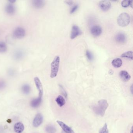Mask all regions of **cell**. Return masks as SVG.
Segmentation results:
<instances>
[{
	"mask_svg": "<svg viewBox=\"0 0 133 133\" xmlns=\"http://www.w3.org/2000/svg\"><path fill=\"white\" fill-rule=\"evenodd\" d=\"M133 52L130 51L127 52H124L121 55V57L124 58H128L130 59H133Z\"/></svg>",
	"mask_w": 133,
	"mask_h": 133,
	"instance_id": "22",
	"label": "cell"
},
{
	"mask_svg": "<svg viewBox=\"0 0 133 133\" xmlns=\"http://www.w3.org/2000/svg\"><path fill=\"white\" fill-rule=\"evenodd\" d=\"M115 39L117 42L119 43H124L127 40L126 36L122 33H119L116 35Z\"/></svg>",
	"mask_w": 133,
	"mask_h": 133,
	"instance_id": "13",
	"label": "cell"
},
{
	"mask_svg": "<svg viewBox=\"0 0 133 133\" xmlns=\"http://www.w3.org/2000/svg\"><path fill=\"white\" fill-rule=\"evenodd\" d=\"M56 101L60 107H62L66 104V100L64 97L61 95H59L56 98Z\"/></svg>",
	"mask_w": 133,
	"mask_h": 133,
	"instance_id": "17",
	"label": "cell"
},
{
	"mask_svg": "<svg viewBox=\"0 0 133 133\" xmlns=\"http://www.w3.org/2000/svg\"><path fill=\"white\" fill-rule=\"evenodd\" d=\"M42 96H39L37 98L33 99L30 102V105L33 108H36L39 107L42 101Z\"/></svg>",
	"mask_w": 133,
	"mask_h": 133,
	"instance_id": "12",
	"label": "cell"
},
{
	"mask_svg": "<svg viewBox=\"0 0 133 133\" xmlns=\"http://www.w3.org/2000/svg\"><path fill=\"white\" fill-rule=\"evenodd\" d=\"M45 130L47 133H55L57 130L54 126L52 125H47L45 127Z\"/></svg>",
	"mask_w": 133,
	"mask_h": 133,
	"instance_id": "20",
	"label": "cell"
},
{
	"mask_svg": "<svg viewBox=\"0 0 133 133\" xmlns=\"http://www.w3.org/2000/svg\"><path fill=\"white\" fill-rule=\"evenodd\" d=\"M78 6L77 5H76L74 6L70 11V13L72 14V13H74L75 12L77 11V9H78Z\"/></svg>",
	"mask_w": 133,
	"mask_h": 133,
	"instance_id": "28",
	"label": "cell"
},
{
	"mask_svg": "<svg viewBox=\"0 0 133 133\" xmlns=\"http://www.w3.org/2000/svg\"><path fill=\"white\" fill-rule=\"evenodd\" d=\"M82 33V30L79 27L76 25H74L72 27L70 38L71 39H74L77 36L81 35Z\"/></svg>",
	"mask_w": 133,
	"mask_h": 133,
	"instance_id": "5",
	"label": "cell"
},
{
	"mask_svg": "<svg viewBox=\"0 0 133 133\" xmlns=\"http://www.w3.org/2000/svg\"><path fill=\"white\" fill-rule=\"evenodd\" d=\"M99 6L101 10L107 12L111 7V3L109 1H101L99 3Z\"/></svg>",
	"mask_w": 133,
	"mask_h": 133,
	"instance_id": "6",
	"label": "cell"
},
{
	"mask_svg": "<svg viewBox=\"0 0 133 133\" xmlns=\"http://www.w3.org/2000/svg\"><path fill=\"white\" fill-rule=\"evenodd\" d=\"M66 3L68 5H69V6H71L73 4V1H66Z\"/></svg>",
	"mask_w": 133,
	"mask_h": 133,
	"instance_id": "30",
	"label": "cell"
},
{
	"mask_svg": "<svg viewBox=\"0 0 133 133\" xmlns=\"http://www.w3.org/2000/svg\"><path fill=\"white\" fill-rule=\"evenodd\" d=\"M130 17L129 14L123 13L119 15L117 19L118 24L121 27H126L130 24Z\"/></svg>",
	"mask_w": 133,
	"mask_h": 133,
	"instance_id": "3",
	"label": "cell"
},
{
	"mask_svg": "<svg viewBox=\"0 0 133 133\" xmlns=\"http://www.w3.org/2000/svg\"><path fill=\"white\" fill-rule=\"evenodd\" d=\"M57 122L66 133H75L74 131L71 128L66 125L63 122L57 120Z\"/></svg>",
	"mask_w": 133,
	"mask_h": 133,
	"instance_id": "10",
	"label": "cell"
},
{
	"mask_svg": "<svg viewBox=\"0 0 133 133\" xmlns=\"http://www.w3.org/2000/svg\"><path fill=\"white\" fill-rule=\"evenodd\" d=\"M43 118L42 115L41 114L38 113L36 116L33 121V125L35 127H39L43 122Z\"/></svg>",
	"mask_w": 133,
	"mask_h": 133,
	"instance_id": "7",
	"label": "cell"
},
{
	"mask_svg": "<svg viewBox=\"0 0 133 133\" xmlns=\"http://www.w3.org/2000/svg\"><path fill=\"white\" fill-rule=\"evenodd\" d=\"M130 133H133V128H132V127H131V129L130 131Z\"/></svg>",
	"mask_w": 133,
	"mask_h": 133,
	"instance_id": "34",
	"label": "cell"
},
{
	"mask_svg": "<svg viewBox=\"0 0 133 133\" xmlns=\"http://www.w3.org/2000/svg\"><path fill=\"white\" fill-rule=\"evenodd\" d=\"M59 87L60 89V91H61V93L64 96H65V97L66 98V97H67V93H66V91H65V90L64 89L63 86L60 85Z\"/></svg>",
	"mask_w": 133,
	"mask_h": 133,
	"instance_id": "27",
	"label": "cell"
},
{
	"mask_svg": "<svg viewBox=\"0 0 133 133\" xmlns=\"http://www.w3.org/2000/svg\"><path fill=\"white\" fill-rule=\"evenodd\" d=\"M130 91L131 92V94H133V85H131L130 87Z\"/></svg>",
	"mask_w": 133,
	"mask_h": 133,
	"instance_id": "32",
	"label": "cell"
},
{
	"mask_svg": "<svg viewBox=\"0 0 133 133\" xmlns=\"http://www.w3.org/2000/svg\"><path fill=\"white\" fill-rule=\"evenodd\" d=\"M9 1L11 4H12L15 3L16 1H14V0H12V1Z\"/></svg>",
	"mask_w": 133,
	"mask_h": 133,
	"instance_id": "33",
	"label": "cell"
},
{
	"mask_svg": "<svg viewBox=\"0 0 133 133\" xmlns=\"http://www.w3.org/2000/svg\"><path fill=\"white\" fill-rule=\"evenodd\" d=\"M60 58L59 56L54 57L51 64L50 77L52 78L56 77L58 74L59 67Z\"/></svg>",
	"mask_w": 133,
	"mask_h": 133,
	"instance_id": "2",
	"label": "cell"
},
{
	"mask_svg": "<svg viewBox=\"0 0 133 133\" xmlns=\"http://www.w3.org/2000/svg\"><path fill=\"white\" fill-rule=\"evenodd\" d=\"M99 133H109L108 127L107 123H105L103 127L100 130Z\"/></svg>",
	"mask_w": 133,
	"mask_h": 133,
	"instance_id": "24",
	"label": "cell"
},
{
	"mask_svg": "<svg viewBox=\"0 0 133 133\" xmlns=\"http://www.w3.org/2000/svg\"><path fill=\"white\" fill-rule=\"evenodd\" d=\"M86 56L89 61H92L93 60L94 57H93L92 53L89 50H87L86 52Z\"/></svg>",
	"mask_w": 133,
	"mask_h": 133,
	"instance_id": "25",
	"label": "cell"
},
{
	"mask_svg": "<svg viewBox=\"0 0 133 133\" xmlns=\"http://www.w3.org/2000/svg\"><path fill=\"white\" fill-rule=\"evenodd\" d=\"M33 6L36 9H41L45 6V2L42 0H35L32 1Z\"/></svg>",
	"mask_w": 133,
	"mask_h": 133,
	"instance_id": "14",
	"label": "cell"
},
{
	"mask_svg": "<svg viewBox=\"0 0 133 133\" xmlns=\"http://www.w3.org/2000/svg\"><path fill=\"white\" fill-rule=\"evenodd\" d=\"M6 86V84L3 81H0V89H2Z\"/></svg>",
	"mask_w": 133,
	"mask_h": 133,
	"instance_id": "29",
	"label": "cell"
},
{
	"mask_svg": "<svg viewBox=\"0 0 133 133\" xmlns=\"http://www.w3.org/2000/svg\"><path fill=\"white\" fill-rule=\"evenodd\" d=\"M130 1L125 0L122 1L121 2V6L123 7H127L130 6Z\"/></svg>",
	"mask_w": 133,
	"mask_h": 133,
	"instance_id": "26",
	"label": "cell"
},
{
	"mask_svg": "<svg viewBox=\"0 0 133 133\" xmlns=\"http://www.w3.org/2000/svg\"><path fill=\"white\" fill-rule=\"evenodd\" d=\"M24 56V53L21 50L16 51L14 54V57L15 59L16 60L21 59Z\"/></svg>",
	"mask_w": 133,
	"mask_h": 133,
	"instance_id": "21",
	"label": "cell"
},
{
	"mask_svg": "<svg viewBox=\"0 0 133 133\" xmlns=\"http://www.w3.org/2000/svg\"><path fill=\"white\" fill-rule=\"evenodd\" d=\"M15 132L17 133H21L24 129V126L23 123L21 122H18L15 124L14 128Z\"/></svg>",
	"mask_w": 133,
	"mask_h": 133,
	"instance_id": "16",
	"label": "cell"
},
{
	"mask_svg": "<svg viewBox=\"0 0 133 133\" xmlns=\"http://www.w3.org/2000/svg\"><path fill=\"white\" fill-rule=\"evenodd\" d=\"M25 35V30L22 27H17L13 31V37L15 38H22L24 37Z\"/></svg>",
	"mask_w": 133,
	"mask_h": 133,
	"instance_id": "4",
	"label": "cell"
},
{
	"mask_svg": "<svg viewBox=\"0 0 133 133\" xmlns=\"http://www.w3.org/2000/svg\"><path fill=\"white\" fill-rule=\"evenodd\" d=\"M112 65L116 68H118L121 66L122 61L120 58H117L113 60L112 62Z\"/></svg>",
	"mask_w": 133,
	"mask_h": 133,
	"instance_id": "18",
	"label": "cell"
},
{
	"mask_svg": "<svg viewBox=\"0 0 133 133\" xmlns=\"http://www.w3.org/2000/svg\"><path fill=\"white\" fill-rule=\"evenodd\" d=\"M34 81L37 89L39 91V96L42 97L43 93V87L40 79L38 77H35L34 78Z\"/></svg>",
	"mask_w": 133,
	"mask_h": 133,
	"instance_id": "8",
	"label": "cell"
},
{
	"mask_svg": "<svg viewBox=\"0 0 133 133\" xmlns=\"http://www.w3.org/2000/svg\"><path fill=\"white\" fill-rule=\"evenodd\" d=\"M91 33L94 37H98L102 33V29L99 25H95L91 29Z\"/></svg>",
	"mask_w": 133,
	"mask_h": 133,
	"instance_id": "9",
	"label": "cell"
},
{
	"mask_svg": "<svg viewBox=\"0 0 133 133\" xmlns=\"http://www.w3.org/2000/svg\"><path fill=\"white\" fill-rule=\"evenodd\" d=\"M21 90L24 94L28 95L30 93L31 88L29 85L28 84H24L22 87Z\"/></svg>",
	"mask_w": 133,
	"mask_h": 133,
	"instance_id": "19",
	"label": "cell"
},
{
	"mask_svg": "<svg viewBox=\"0 0 133 133\" xmlns=\"http://www.w3.org/2000/svg\"><path fill=\"white\" fill-rule=\"evenodd\" d=\"M5 11L7 14L9 15H13L15 12V7L12 4H8L5 7Z\"/></svg>",
	"mask_w": 133,
	"mask_h": 133,
	"instance_id": "15",
	"label": "cell"
},
{
	"mask_svg": "<svg viewBox=\"0 0 133 133\" xmlns=\"http://www.w3.org/2000/svg\"><path fill=\"white\" fill-rule=\"evenodd\" d=\"M130 6L133 8V1H130Z\"/></svg>",
	"mask_w": 133,
	"mask_h": 133,
	"instance_id": "31",
	"label": "cell"
},
{
	"mask_svg": "<svg viewBox=\"0 0 133 133\" xmlns=\"http://www.w3.org/2000/svg\"><path fill=\"white\" fill-rule=\"evenodd\" d=\"M119 75L121 79L124 82H128L131 78L130 75L127 71L125 70L121 71L119 72Z\"/></svg>",
	"mask_w": 133,
	"mask_h": 133,
	"instance_id": "11",
	"label": "cell"
},
{
	"mask_svg": "<svg viewBox=\"0 0 133 133\" xmlns=\"http://www.w3.org/2000/svg\"><path fill=\"white\" fill-rule=\"evenodd\" d=\"M7 50L6 44L3 42H0V53H4Z\"/></svg>",
	"mask_w": 133,
	"mask_h": 133,
	"instance_id": "23",
	"label": "cell"
},
{
	"mask_svg": "<svg viewBox=\"0 0 133 133\" xmlns=\"http://www.w3.org/2000/svg\"><path fill=\"white\" fill-rule=\"evenodd\" d=\"M108 107L109 104L107 101L102 99L99 100L96 105L93 106V109L96 114L103 117Z\"/></svg>",
	"mask_w": 133,
	"mask_h": 133,
	"instance_id": "1",
	"label": "cell"
}]
</instances>
